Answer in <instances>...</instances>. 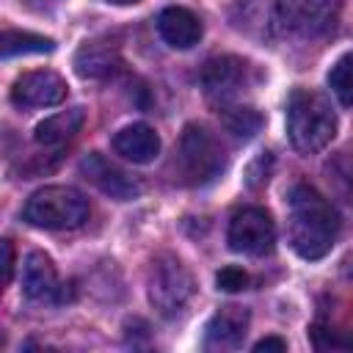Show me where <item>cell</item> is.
<instances>
[{
  "label": "cell",
  "mask_w": 353,
  "mask_h": 353,
  "mask_svg": "<svg viewBox=\"0 0 353 353\" xmlns=\"http://www.w3.org/2000/svg\"><path fill=\"white\" fill-rule=\"evenodd\" d=\"M339 234V215L312 185H295L290 193V243L298 256H325Z\"/></svg>",
  "instance_id": "obj_1"
},
{
  "label": "cell",
  "mask_w": 353,
  "mask_h": 353,
  "mask_svg": "<svg viewBox=\"0 0 353 353\" xmlns=\"http://www.w3.org/2000/svg\"><path fill=\"white\" fill-rule=\"evenodd\" d=\"M287 135L301 154L325 149L336 135V113L325 94L295 88L287 99Z\"/></svg>",
  "instance_id": "obj_2"
},
{
  "label": "cell",
  "mask_w": 353,
  "mask_h": 353,
  "mask_svg": "<svg viewBox=\"0 0 353 353\" xmlns=\"http://www.w3.org/2000/svg\"><path fill=\"white\" fill-rule=\"evenodd\" d=\"M22 215L36 229H50V232L77 229L88 221V199L77 188L47 185L28 199Z\"/></svg>",
  "instance_id": "obj_3"
},
{
  "label": "cell",
  "mask_w": 353,
  "mask_h": 353,
  "mask_svg": "<svg viewBox=\"0 0 353 353\" xmlns=\"http://www.w3.org/2000/svg\"><path fill=\"white\" fill-rule=\"evenodd\" d=\"M179 168L188 185H207L223 171V149L201 124H188L179 138Z\"/></svg>",
  "instance_id": "obj_4"
},
{
  "label": "cell",
  "mask_w": 353,
  "mask_h": 353,
  "mask_svg": "<svg viewBox=\"0 0 353 353\" xmlns=\"http://www.w3.org/2000/svg\"><path fill=\"white\" fill-rule=\"evenodd\" d=\"M190 298H193V276L188 273V268L171 254L154 259L152 273H149V301H152V306L163 317L171 320V317L185 312Z\"/></svg>",
  "instance_id": "obj_5"
},
{
  "label": "cell",
  "mask_w": 353,
  "mask_h": 353,
  "mask_svg": "<svg viewBox=\"0 0 353 353\" xmlns=\"http://www.w3.org/2000/svg\"><path fill=\"white\" fill-rule=\"evenodd\" d=\"M339 17V0H279L276 19L284 30L314 39L328 33L336 25Z\"/></svg>",
  "instance_id": "obj_6"
},
{
  "label": "cell",
  "mask_w": 353,
  "mask_h": 353,
  "mask_svg": "<svg viewBox=\"0 0 353 353\" xmlns=\"http://www.w3.org/2000/svg\"><path fill=\"white\" fill-rule=\"evenodd\" d=\"M232 251L248 254V256H265L276 245V223L268 210L262 207H243L229 221L226 234Z\"/></svg>",
  "instance_id": "obj_7"
},
{
  "label": "cell",
  "mask_w": 353,
  "mask_h": 353,
  "mask_svg": "<svg viewBox=\"0 0 353 353\" xmlns=\"http://www.w3.org/2000/svg\"><path fill=\"white\" fill-rule=\"evenodd\" d=\"M66 99V80L50 69L28 72L14 80L11 102L19 108H50Z\"/></svg>",
  "instance_id": "obj_8"
},
{
  "label": "cell",
  "mask_w": 353,
  "mask_h": 353,
  "mask_svg": "<svg viewBox=\"0 0 353 353\" xmlns=\"http://www.w3.org/2000/svg\"><path fill=\"white\" fill-rule=\"evenodd\" d=\"M248 80V63L237 55H218L210 58L201 69V85L210 99L226 105Z\"/></svg>",
  "instance_id": "obj_9"
},
{
  "label": "cell",
  "mask_w": 353,
  "mask_h": 353,
  "mask_svg": "<svg viewBox=\"0 0 353 353\" xmlns=\"http://www.w3.org/2000/svg\"><path fill=\"white\" fill-rule=\"evenodd\" d=\"M80 174L94 188H99L105 196H110L116 201H130V199H135L141 193V185L127 171H121L116 163L102 157L99 152H91V154H85L80 160Z\"/></svg>",
  "instance_id": "obj_10"
},
{
  "label": "cell",
  "mask_w": 353,
  "mask_h": 353,
  "mask_svg": "<svg viewBox=\"0 0 353 353\" xmlns=\"http://www.w3.org/2000/svg\"><path fill=\"white\" fill-rule=\"evenodd\" d=\"M248 320L251 317L243 306H221L204 328V347H210V350L237 347L248 331Z\"/></svg>",
  "instance_id": "obj_11"
},
{
  "label": "cell",
  "mask_w": 353,
  "mask_h": 353,
  "mask_svg": "<svg viewBox=\"0 0 353 353\" xmlns=\"http://www.w3.org/2000/svg\"><path fill=\"white\" fill-rule=\"evenodd\" d=\"M22 292L30 301H58L61 284L52 259L41 251H30L22 265Z\"/></svg>",
  "instance_id": "obj_12"
},
{
  "label": "cell",
  "mask_w": 353,
  "mask_h": 353,
  "mask_svg": "<svg viewBox=\"0 0 353 353\" xmlns=\"http://www.w3.org/2000/svg\"><path fill=\"white\" fill-rule=\"evenodd\" d=\"M157 30L163 41L174 50H190L201 39V22L190 8L182 6H168L157 17Z\"/></svg>",
  "instance_id": "obj_13"
},
{
  "label": "cell",
  "mask_w": 353,
  "mask_h": 353,
  "mask_svg": "<svg viewBox=\"0 0 353 353\" xmlns=\"http://www.w3.org/2000/svg\"><path fill=\"white\" fill-rule=\"evenodd\" d=\"M113 149L130 163H152L160 154V135L149 124H127L113 135Z\"/></svg>",
  "instance_id": "obj_14"
},
{
  "label": "cell",
  "mask_w": 353,
  "mask_h": 353,
  "mask_svg": "<svg viewBox=\"0 0 353 353\" xmlns=\"http://www.w3.org/2000/svg\"><path fill=\"white\" fill-rule=\"evenodd\" d=\"M83 121H85V110L69 108V110H61L55 116H47L44 121H39L33 130V138L41 146H58V143H66L69 138H74L80 132Z\"/></svg>",
  "instance_id": "obj_15"
},
{
  "label": "cell",
  "mask_w": 353,
  "mask_h": 353,
  "mask_svg": "<svg viewBox=\"0 0 353 353\" xmlns=\"http://www.w3.org/2000/svg\"><path fill=\"white\" fill-rule=\"evenodd\" d=\"M119 66V50L108 41H85L74 52V72L80 77H108Z\"/></svg>",
  "instance_id": "obj_16"
},
{
  "label": "cell",
  "mask_w": 353,
  "mask_h": 353,
  "mask_svg": "<svg viewBox=\"0 0 353 353\" xmlns=\"http://www.w3.org/2000/svg\"><path fill=\"white\" fill-rule=\"evenodd\" d=\"M55 41L30 30H3L0 39V55L14 58V55H33V52H52Z\"/></svg>",
  "instance_id": "obj_17"
},
{
  "label": "cell",
  "mask_w": 353,
  "mask_h": 353,
  "mask_svg": "<svg viewBox=\"0 0 353 353\" xmlns=\"http://www.w3.org/2000/svg\"><path fill=\"white\" fill-rule=\"evenodd\" d=\"M221 124L234 138H254L262 130V116L245 105H221Z\"/></svg>",
  "instance_id": "obj_18"
},
{
  "label": "cell",
  "mask_w": 353,
  "mask_h": 353,
  "mask_svg": "<svg viewBox=\"0 0 353 353\" xmlns=\"http://www.w3.org/2000/svg\"><path fill=\"white\" fill-rule=\"evenodd\" d=\"M328 85L342 105H353V52L336 58V63L328 72Z\"/></svg>",
  "instance_id": "obj_19"
},
{
  "label": "cell",
  "mask_w": 353,
  "mask_h": 353,
  "mask_svg": "<svg viewBox=\"0 0 353 353\" xmlns=\"http://www.w3.org/2000/svg\"><path fill=\"white\" fill-rule=\"evenodd\" d=\"M215 284H218V290H223V292H240V290L248 287V273H245L243 268L229 265V268H221V270H218Z\"/></svg>",
  "instance_id": "obj_20"
},
{
  "label": "cell",
  "mask_w": 353,
  "mask_h": 353,
  "mask_svg": "<svg viewBox=\"0 0 353 353\" xmlns=\"http://www.w3.org/2000/svg\"><path fill=\"white\" fill-rule=\"evenodd\" d=\"M14 276V245L11 240H3V284H11Z\"/></svg>",
  "instance_id": "obj_21"
},
{
  "label": "cell",
  "mask_w": 353,
  "mask_h": 353,
  "mask_svg": "<svg viewBox=\"0 0 353 353\" xmlns=\"http://www.w3.org/2000/svg\"><path fill=\"white\" fill-rule=\"evenodd\" d=\"M254 350L259 353V350H287V342L281 339V336H265V339H259L256 345H254Z\"/></svg>",
  "instance_id": "obj_22"
},
{
  "label": "cell",
  "mask_w": 353,
  "mask_h": 353,
  "mask_svg": "<svg viewBox=\"0 0 353 353\" xmlns=\"http://www.w3.org/2000/svg\"><path fill=\"white\" fill-rule=\"evenodd\" d=\"M108 3H116V6H130V3H138V0H108Z\"/></svg>",
  "instance_id": "obj_23"
}]
</instances>
